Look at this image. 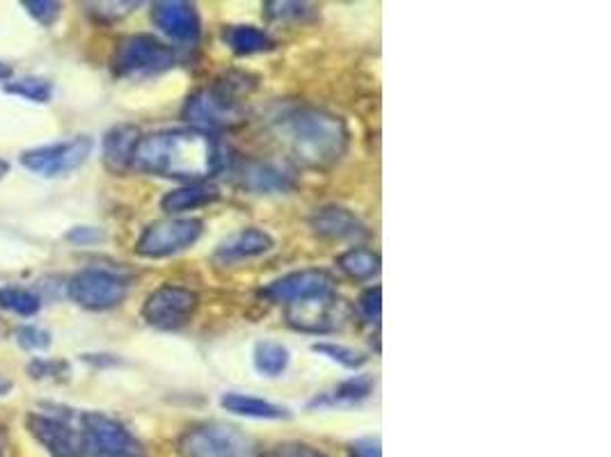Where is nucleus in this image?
<instances>
[{
	"instance_id": "3",
	"label": "nucleus",
	"mask_w": 611,
	"mask_h": 457,
	"mask_svg": "<svg viewBox=\"0 0 611 457\" xmlns=\"http://www.w3.org/2000/svg\"><path fill=\"white\" fill-rule=\"evenodd\" d=\"M250 90L247 75H227L224 81H218L211 87L197 90L184 106V117L193 124L197 131H222L239 126L245 117L239 96Z\"/></svg>"
},
{
	"instance_id": "28",
	"label": "nucleus",
	"mask_w": 611,
	"mask_h": 457,
	"mask_svg": "<svg viewBox=\"0 0 611 457\" xmlns=\"http://www.w3.org/2000/svg\"><path fill=\"white\" fill-rule=\"evenodd\" d=\"M314 350L327 354L330 360L339 362L346 368H360L367 362L360 352H355L353 348H346V345H339V343H316Z\"/></svg>"
},
{
	"instance_id": "13",
	"label": "nucleus",
	"mask_w": 611,
	"mask_h": 457,
	"mask_svg": "<svg viewBox=\"0 0 611 457\" xmlns=\"http://www.w3.org/2000/svg\"><path fill=\"white\" fill-rule=\"evenodd\" d=\"M335 291V279L325 270H298L275 279V282L264 291L277 304H293L300 300H308L312 295Z\"/></svg>"
},
{
	"instance_id": "32",
	"label": "nucleus",
	"mask_w": 611,
	"mask_h": 457,
	"mask_svg": "<svg viewBox=\"0 0 611 457\" xmlns=\"http://www.w3.org/2000/svg\"><path fill=\"white\" fill-rule=\"evenodd\" d=\"M268 457H327V455L308 444H279L277 448L270 450Z\"/></svg>"
},
{
	"instance_id": "37",
	"label": "nucleus",
	"mask_w": 611,
	"mask_h": 457,
	"mask_svg": "<svg viewBox=\"0 0 611 457\" xmlns=\"http://www.w3.org/2000/svg\"><path fill=\"white\" fill-rule=\"evenodd\" d=\"M12 73H14V71H12V67H10V65L0 62V83H3V81H10V79H12Z\"/></svg>"
},
{
	"instance_id": "2",
	"label": "nucleus",
	"mask_w": 611,
	"mask_h": 457,
	"mask_svg": "<svg viewBox=\"0 0 611 457\" xmlns=\"http://www.w3.org/2000/svg\"><path fill=\"white\" fill-rule=\"evenodd\" d=\"M270 126L291 156L308 167L335 165L348 149L350 136L344 119L321 108L291 106L275 115Z\"/></svg>"
},
{
	"instance_id": "15",
	"label": "nucleus",
	"mask_w": 611,
	"mask_h": 457,
	"mask_svg": "<svg viewBox=\"0 0 611 457\" xmlns=\"http://www.w3.org/2000/svg\"><path fill=\"white\" fill-rule=\"evenodd\" d=\"M241 186L257 195H275V192H289L296 186L293 174L270 161H250L239 169Z\"/></svg>"
},
{
	"instance_id": "18",
	"label": "nucleus",
	"mask_w": 611,
	"mask_h": 457,
	"mask_svg": "<svg viewBox=\"0 0 611 457\" xmlns=\"http://www.w3.org/2000/svg\"><path fill=\"white\" fill-rule=\"evenodd\" d=\"M140 131L131 124H119L104 138V165L113 174H124L134 167V154L140 142Z\"/></svg>"
},
{
	"instance_id": "25",
	"label": "nucleus",
	"mask_w": 611,
	"mask_h": 457,
	"mask_svg": "<svg viewBox=\"0 0 611 457\" xmlns=\"http://www.w3.org/2000/svg\"><path fill=\"white\" fill-rule=\"evenodd\" d=\"M0 307L5 312H12L21 318L37 316L42 309V300L37 293L23 286H3L0 289Z\"/></svg>"
},
{
	"instance_id": "34",
	"label": "nucleus",
	"mask_w": 611,
	"mask_h": 457,
	"mask_svg": "<svg viewBox=\"0 0 611 457\" xmlns=\"http://www.w3.org/2000/svg\"><path fill=\"white\" fill-rule=\"evenodd\" d=\"M101 238H104V234H101L96 226H73L67 234V241H71L76 245H92V243H99Z\"/></svg>"
},
{
	"instance_id": "35",
	"label": "nucleus",
	"mask_w": 611,
	"mask_h": 457,
	"mask_svg": "<svg viewBox=\"0 0 611 457\" xmlns=\"http://www.w3.org/2000/svg\"><path fill=\"white\" fill-rule=\"evenodd\" d=\"M348 457H383L380 455V442L378 440H360L350 446Z\"/></svg>"
},
{
	"instance_id": "7",
	"label": "nucleus",
	"mask_w": 611,
	"mask_h": 457,
	"mask_svg": "<svg viewBox=\"0 0 611 457\" xmlns=\"http://www.w3.org/2000/svg\"><path fill=\"white\" fill-rule=\"evenodd\" d=\"M85 457H147L142 442L117 419L101 412H83Z\"/></svg>"
},
{
	"instance_id": "1",
	"label": "nucleus",
	"mask_w": 611,
	"mask_h": 457,
	"mask_svg": "<svg viewBox=\"0 0 611 457\" xmlns=\"http://www.w3.org/2000/svg\"><path fill=\"white\" fill-rule=\"evenodd\" d=\"M224 163L227 151L222 142L214 133L197 129H170L142 136L134 154L136 169L191 184H204Z\"/></svg>"
},
{
	"instance_id": "23",
	"label": "nucleus",
	"mask_w": 611,
	"mask_h": 457,
	"mask_svg": "<svg viewBox=\"0 0 611 457\" xmlns=\"http://www.w3.org/2000/svg\"><path fill=\"white\" fill-rule=\"evenodd\" d=\"M252 362L260 375L277 377V375H283L289 366V350L277 341H260L257 345H254Z\"/></svg>"
},
{
	"instance_id": "22",
	"label": "nucleus",
	"mask_w": 611,
	"mask_h": 457,
	"mask_svg": "<svg viewBox=\"0 0 611 457\" xmlns=\"http://www.w3.org/2000/svg\"><path fill=\"white\" fill-rule=\"evenodd\" d=\"M224 39L229 48L239 56L262 54V50H268L273 46V39L262 28H257V25H234V28L224 33Z\"/></svg>"
},
{
	"instance_id": "33",
	"label": "nucleus",
	"mask_w": 611,
	"mask_h": 457,
	"mask_svg": "<svg viewBox=\"0 0 611 457\" xmlns=\"http://www.w3.org/2000/svg\"><path fill=\"white\" fill-rule=\"evenodd\" d=\"M268 16L270 19H302L304 14H310L308 5L304 3H268Z\"/></svg>"
},
{
	"instance_id": "21",
	"label": "nucleus",
	"mask_w": 611,
	"mask_h": 457,
	"mask_svg": "<svg viewBox=\"0 0 611 457\" xmlns=\"http://www.w3.org/2000/svg\"><path fill=\"white\" fill-rule=\"evenodd\" d=\"M373 391V379L367 375H358V377H350L346 383H342L335 391H327L321 398L312 400V408H323V405H330V408H335V405H355V402H362L371 396Z\"/></svg>"
},
{
	"instance_id": "9",
	"label": "nucleus",
	"mask_w": 611,
	"mask_h": 457,
	"mask_svg": "<svg viewBox=\"0 0 611 457\" xmlns=\"http://www.w3.org/2000/svg\"><path fill=\"white\" fill-rule=\"evenodd\" d=\"M204 232L197 218H170L145 226L136 243V251L145 259H165L195 245Z\"/></svg>"
},
{
	"instance_id": "20",
	"label": "nucleus",
	"mask_w": 611,
	"mask_h": 457,
	"mask_svg": "<svg viewBox=\"0 0 611 457\" xmlns=\"http://www.w3.org/2000/svg\"><path fill=\"white\" fill-rule=\"evenodd\" d=\"M220 199V190L211 184H191L184 188H176L172 192H168L161 199V209L170 215L184 213V211H193L199 207L214 204V201Z\"/></svg>"
},
{
	"instance_id": "10",
	"label": "nucleus",
	"mask_w": 611,
	"mask_h": 457,
	"mask_svg": "<svg viewBox=\"0 0 611 457\" xmlns=\"http://www.w3.org/2000/svg\"><path fill=\"white\" fill-rule=\"evenodd\" d=\"M94 142L88 136H76L65 142L35 147L21 154V165L44 179H58L73 169H79L92 156Z\"/></svg>"
},
{
	"instance_id": "12",
	"label": "nucleus",
	"mask_w": 611,
	"mask_h": 457,
	"mask_svg": "<svg viewBox=\"0 0 611 457\" xmlns=\"http://www.w3.org/2000/svg\"><path fill=\"white\" fill-rule=\"evenodd\" d=\"M197 309V295L191 289L165 284L151 293L142 304V318L159 329L184 327Z\"/></svg>"
},
{
	"instance_id": "4",
	"label": "nucleus",
	"mask_w": 611,
	"mask_h": 457,
	"mask_svg": "<svg viewBox=\"0 0 611 457\" xmlns=\"http://www.w3.org/2000/svg\"><path fill=\"white\" fill-rule=\"evenodd\" d=\"M81 419L83 414H73V410L50 408V412H31L25 427L50 457H85Z\"/></svg>"
},
{
	"instance_id": "24",
	"label": "nucleus",
	"mask_w": 611,
	"mask_h": 457,
	"mask_svg": "<svg viewBox=\"0 0 611 457\" xmlns=\"http://www.w3.org/2000/svg\"><path fill=\"white\" fill-rule=\"evenodd\" d=\"M337 263L353 279H371L380 272V257L365 247H353L344 251Z\"/></svg>"
},
{
	"instance_id": "27",
	"label": "nucleus",
	"mask_w": 611,
	"mask_h": 457,
	"mask_svg": "<svg viewBox=\"0 0 611 457\" xmlns=\"http://www.w3.org/2000/svg\"><path fill=\"white\" fill-rule=\"evenodd\" d=\"M16 343L23 350H31V352H42L50 345V332L39 325H23L14 332Z\"/></svg>"
},
{
	"instance_id": "14",
	"label": "nucleus",
	"mask_w": 611,
	"mask_h": 457,
	"mask_svg": "<svg viewBox=\"0 0 611 457\" xmlns=\"http://www.w3.org/2000/svg\"><path fill=\"white\" fill-rule=\"evenodd\" d=\"M151 21L157 28L180 44H197L201 35V21L191 3H182V0H163L151 10Z\"/></svg>"
},
{
	"instance_id": "6",
	"label": "nucleus",
	"mask_w": 611,
	"mask_h": 457,
	"mask_svg": "<svg viewBox=\"0 0 611 457\" xmlns=\"http://www.w3.org/2000/svg\"><path fill=\"white\" fill-rule=\"evenodd\" d=\"M176 65L174 48L151 35H129L119 39L113 69L122 79H147L170 71Z\"/></svg>"
},
{
	"instance_id": "36",
	"label": "nucleus",
	"mask_w": 611,
	"mask_h": 457,
	"mask_svg": "<svg viewBox=\"0 0 611 457\" xmlns=\"http://www.w3.org/2000/svg\"><path fill=\"white\" fill-rule=\"evenodd\" d=\"M12 379L5 377V375H0V396H8L12 391Z\"/></svg>"
},
{
	"instance_id": "5",
	"label": "nucleus",
	"mask_w": 611,
	"mask_h": 457,
	"mask_svg": "<svg viewBox=\"0 0 611 457\" xmlns=\"http://www.w3.org/2000/svg\"><path fill=\"white\" fill-rule=\"evenodd\" d=\"M182 457H260V444L227 423H199L180 437Z\"/></svg>"
},
{
	"instance_id": "16",
	"label": "nucleus",
	"mask_w": 611,
	"mask_h": 457,
	"mask_svg": "<svg viewBox=\"0 0 611 457\" xmlns=\"http://www.w3.org/2000/svg\"><path fill=\"white\" fill-rule=\"evenodd\" d=\"M314 234L330 241H362L367 238V226L360 218L344 207L319 209L310 220Z\"/></svg>"
},
{
	"instance_id": "8",
	"label": "nucleus",
	"mask_w": 611,
	"mask_h": 457,
	"mask_svg": "<svg viewBox=\"0 0 611 457\" xmlns=\"http://www.w3.org/2000/svg\"><path fill=\"white\" fill-rule=\"evenodd\" d=\"M67 293L88 312H108L119 307L129 295V282L104 268H85L69 279Z\"/></svg>"
},
{
	"instance_id": "38",
	"label": "nucleus",
	"mask_w": 611,
	"mask_h": 457,
	"mask_svg": "<svg viewBox=\"0 0 611 457\" xmlns=\"http://www.w3.org/2000/svg\"><path fill=\"white\" fill-rule=\"evenodd\" d=\"M8 172H10V165H8V161H0V181L5 179L8 176Z\"/></svg>"
},
{
	"instance_id": "11",
	"label": "nucleus",
	"mask_w": 611,
	"mask_h": 457,
	"mask_svg": "<svg viewBox=\"0 0 611 457\" xmlns=\"http://www.w3.org/2000/svg\"><path fill=\"white\" fill-rule=\"evenodd\" d=\"M348 316V304L337 297L335 291L312 295L308 300L293 302L287 307V320L291 327L308 335H327L344 325Z\"/></svg>"
},
{
	"instance_id": "19",
	"label": "nucleus",
	"mask_w": 611,
	"mask_h": 457,
	"mask_svg": "<svg viewBox=\"0 0 611 457\" xmlns=\"http://www.w3.org/2000/svg\"><path fill=\"white\" fill-rule=\"evenodd\" d=\"M220 405L232 414L239 417H247V419H266V421H279V419H289V410L279 408V405L257 398V396H247V394H239V391H229L220 398Z\"/></svg>"
},
{
	"instance_id": "17",
	"label": "nucleus",
	"mask_w": 611,
	"mask_h": 457,
	"mask_svg": "<svg viewBox=\"0 0 611 457\" xmlns=\"http://www.w3.org/2000/svg\"><path fill=\"white\" fill-rule=\"evenodd\" d=\"M268 249H273L270 234L262 232V228H243V232L229 236L218 245L214 259L222 266H232L254 257H262V254H266Z\"/></svg>"
},
{
	"instance_id": "31",
	"label": "nucleus",
	"mask_w": 611,
	"mask_h": 457,
	"mask_svg": "<svg viewBox=\"0 0 611 457\" xmlns=\"http://www.w3.org/2000/svg\"><path fill=\"white\" fill-rule=\"evenodd\" d=\"M383 291H380V286H373V289H367L360 297V309L365 314V318L369 323H380V316H383Z\"/></svg>"
},
{
	"instance_id": "30",
	"label": "nucleus",
	"mask_w": 611,
	"mask_h": 457,
	"mask_svg": "<svg viewBox=\"0 0 611 457\" xmlns=\"http://www.w3.org/2000/svg\"><path fill=\"white\" fill-rule=\"evenodd\" d=\"M23 8L28 10V14L42 25L56 23V19L60 16V10H62V5L54 3V0H23Z\"/></svg>"
},
{
	"instance_id": "29",
	"label": "nucleus",
	"mask_w": 611,
	"mask_h": 457,
	"mask_svg": "<svg viewBox=\"0 0 611 457\" xmlns=\"http://www.w3.org/2000/svg\"><path fill=\"white\" fill-rule=\"evenodd\" d=\"M28 375L33 379H60L65 375H69V364L62 360H44V358H35L28 364Z\"/></svg>"
},
{
	"instance_id": "26",
	"label": "nucleus",
	"mask_w": 611,
	"mask_h": 457,
	"mask_svg": "<svg viewBox=\"0 0 611 457\" xmlns=\"http://www.w3.org/2000/svg\"><path fill=\"white\" fill-rule=\"evenodd\" d=\"M5 92L28 98L33 104H48L50 96H54V83L42 79V75H25V79L8 83Z\"/></svg>"
}]
</instances>
